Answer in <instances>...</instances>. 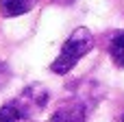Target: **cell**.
<instances>
[{"instance_id":"1","label":"cell","mask_w":124,"mask_h":122,"mask_svg":"<svg viewBox=\"0 0 124 122\" xmlns=\"http://www.w3.org/2000/svg\"><path fill=\"white\" fill-rule=\"evenodd\" d=\"M94 48V35L85 28V26H78L74 28V33L68 37V41L63 44L59 57L50 63V70L54 74H68L81 57H85L89 50Z\"/></svg>"},{"instance_id":"2","label":"cell","mask_w":124,"mask_h":122,"mask_svg":"<svg viewBox=\"0 0 124 122\" xmlns=\"http://www.w3.org/2000/svg\"><path fill=\"white\" fill-rule=\"evenodd\" d=\"M48 89L46 87H41V85H28L22 94H20V98L15 100L17 103V107L22 109V114H24V118H33V116H37V114H41L44 109H46V105H48Z\"/></svg>"},{"instance_id":"3","label":"cell","mask_w":124,"mask_h":122,"mask_svg":"<svg viewBox=\"0 0 124 122\" xmlns=\"http://www.w3.org/2000/svg\"><path fill=\"white\" fill-rule=\"evenodd\" d=\"M85 118H87V107L78 100H70L50 116V122H85Z\"/></svg>"},{"instance_id":"4","label":"cell","mask_w":124,"mask_h":122,"mask_svg":"<svg viewBox=\"0 0 124 122\" xmlns=\"http://www.w3.org/2000/svg\"><path fill=\"white\" fill-rule=\"evenodd\" d=\"M37 0H0V13L4 17H17L33 9Z\"/></svg>"},{"instance_id":"5","label":"cell","mask_w":124,"mask_h":122,"mask_svg":"<svg viewBox=\"0 0 124 122\" xmlns=\"http://www.w3.org/2000/svg\"><path fill=\"white\" fill-rule=\"evenodd\" d=\"M109 55L118 68H124V31L113 35V39L109 44Z\"/></svg>"},{"instance_id":"6","label":"cell","mask_w":124,"mask_h":122,"mask_svg":"<svg viewBox=\"0 0 124 122\" xmlns=\"http://www.w3.org/2000/svg\"><path fill=\"white\" fill-rule=\"evenodd\" d=\"M22 118H24V114L17 107V103H7L0 107V122H20Z\"/></svg>"},{"instance_id":"7","label":"cell","mask_w":124,"mask_h":122,"mask_svg":"<svg viewBox=\"0 0 124 122\" xmlns=\"http://www.w3.org/2000/svg\"><path fill=\"white\" fill-rule=\"evenodd\" d=\"M7 76H9V70L4 68V63H0V83H4Z\"/></svg>"},{"instance_id":"8","label":"cell","mask_w":124,"mask_h":122,"mask_svg":"<svg viewBox=\"0 0 124 122\" xmlns=\"http://www.w3.org/2000/svg\"><path fill=\"white\" fill-rule=\"evenodd\" d=\"M52 2H57V4H72L74 0H52Z\"/></svg>"},{"instance_id":"9","label":"cell","mask_w":124,"mask_h":122,"mask_svg":"<svg viewBox=\"0 0 124 122\" xmlns=\"http://www.w3.org/2000/svg\"><path fill=\"white\" fill-rule=\"evenodd\" d=\"M120 122H124V116H122V120H120Z\"/></svg>"}]
</instances>
